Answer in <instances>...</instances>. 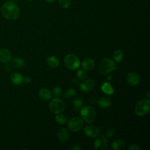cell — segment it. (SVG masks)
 <instances>
[{
	"instance_id": "cell-1",
	"label": "cell",
	"mask_w": 150,
	"mask_h": 150,
	"mask_svg": "<svg viewBox=\"0 0 150 150\" xmlns=\"http://www.w3.org/2000/svg\"><path fill=\"white\" fill-rule=\"evenodd\" d=\"M1 13L4 18L9 21H13L18 18L19 15V8L13 1L5 2L1 7Z\"/></svg>"
},
{
	"instance_id": "cell-2",
	"label": "cell",
	"mask_w": 150,
	"mask_h": 150,
	"mask_svg": "<svg viewBox=\"0 0 150 150\" xmlns=\"http://www.w3.org/2000/svg\"><path fill=\"white\" fill-rule=\"evenodd\" d=\"M117 69L115 63L114 61L110 59L105 58L100 62L98 66V71L101 74H105Z\"/></svg>"
},
{
	"instance_id": "cell-3",
	"label": "cell",
	"mask_w": 150,
	"mask_h": 150,
	"mask_svg": "<svg viewBox=\"0 0 150 150\" xmlns=\"http://www.w3.org/2000/svg\"><path fill=\"white\" fill-rule=\"evenodd\" d=\"M80 114L82 120L87 123H92L96 118V111L90 106L86 105L81 107L80 109Z\"/></svg>"
},
{
	"instance_id": "cell-4",
	"label": "cell",
	"mask_w": 150,
	"mask_h": 150,
	"mask_svg": "<svg viewBox=\"0 0 150 150\" xmlns=\"http://www.w3.org/2000/svg\"><path fill=\"white\" fill-rule=\"evenodd\" d=\"M149 110L150 101L146 99L141 100L137 103L135 107V112L139 116H143L148 114Z\"/></svg>"
},
{
	"instance_id": "cell-5",
	"label": "cell",
	"mask_w": 150,
	"mask_h": 150,
	"mask_svg": "<svg viewBox=\"0 0 150 150\" xmlns=\"http://www.w3.org/2000/svg\"><path fill=\"white\" fill-rule=\"evenodd\" d=\"M65 108V104L63 100L60 98H55L51 100L49 103V108L53 114H60L63 112Z\"/></svg>"
},
{
	"instance_id": "cell-6",
	"label": "cell",
	"mask_w": 150,
	"mask_h": 150,
	"mask_svg": "<svg viewBox=\"0 0 150 150\" xmlns=\"http://www.w3.org/2000/svg\"><path fill=\"white\" fill-rule=\"evenodd\" d=\"M64 64L66 66L71 70H75L80 66V60L74 54H69L64 57Z\"/></svg>"
},
{
	"instance_id": "cell-7",
	"label": "cell",
	"mask_w": 150,
	"mask_h": 150,
	"mask_svg": "<svg viewBox=\"0 0 150 150\" xmlns=\"http://www.w3.org/2000/svg\"><path fill=\"white\" fill-rule=\"evenodd\" d=\"M83 125V120L79 117H73L67 122L68 128L73 132L80 130Z\"/></svg>"
},
{
	"instance_id": "cell-8",
	"label": "cell",
	"mask_w": 150,
	"mask_h": 150,
	"mask_svg": "<svg viewBox=\"0 0 150 150\" xmlns=\"http://www.w3.org/2000/svg\"><path fill=\"white\" fill-rule=\"evenodd\" d=\"M96 150H106L108 148V141L104 136H100L96 138L94 143Z\"/></svg>"
},
{
	"instance_id": "cell-9",
	"label": "cell",
	"mask_w": 150,
	"mask_h": 150,
	"mask_svg": "<svg viewBox=\"0 0 150 150\" xmlns=\"http://www.w3.org/2000/svg\"><path fill=\"white\" fill-rule=\"evenodd\" d=\"M12 60V53L7 49H0V62L3 63H8Z\"/></svg>"
},
{
	"instance_id": "cell-10",
	"label": "cell",
	"mask_w": 150,
	"mask_h": 150,
	"mask_svg": "<svg viewBox=\"0 0 150 150\" xmlns=\"http://www.w3.org/2000/svg\"><path fill=\"white\" fill-rule=\"evenodd\" d=\"M84 134L88 137L94 138L98 135L99 133L98 128L94 125H87L84 128Z\"/></svg>"
},
{
	"instance_id": "cell-11",
	"label": "cell",
	"mask_w": 150,
	"mask_h": 150,
	"mask_svg": "<svg viewBox=\"0 0 150 150\" xmlns=\"http://www.w3.org/2000/svg\"><path fill=\"white\" fill-rule=\"evenodd\" d=\"M95 86V82L92 79H88L83 81L80 84V88L84 92H88L91 91Z\"/></svg>"
},
{
	"instance_id": "cell-12",
	"label": "cell",
	"mask_w": 150,
	"mask_h": 150,
	"mask_svg": "<svg viewBox=\"0 0 150 150\" xmlns=\"http://www.w3.org/2000/svg\"><path fill=\"white\" fill-rule=\"evenodd\" d=\"M127 81L129 84L136 86L139 84L140 77L139 75L135 73H129L127 76Z\"/></svg>"
},
{
	"instance_id": "cell-13",
	"label": "cell",
	"mask_w": 150,
	"mask_h": 150,
	"mask_svg": "<svg viewBox=\"0 0 150 150\" xmlns=\"http://www.w3.org/2000/svg\"><path fill=\"white\" fill-rule=\"evenodd\" d=\"M23 76L18 72H12L10 74L11 81L15 85H19L23 82Z\"/></svg>"
},
{
	"instance_id": "cell-14",
	"label": "cell",
	"mask_w": 150,
	"mask_h": 150,
	"mask_svg": "<svg viewBox=\"0 0 150 150\" xmlns=\"http://www.w3.org/2000/svg\"><path fill=\"white\" fill-rule=\"evenodd\" d=\"M57 137L60 141L65 142L69 137V131L66 128H62L58 131Z\"/></svg>"
},
{
	"instance_id": "cell-15",
	"label": "cell",
	"mask_w": 150,
	"mask_h": 150,
	"mask_svg": "<svg viewBox=\"0 0 150 150\" xmlns=\"http://www.w3.org/2000/svg\"><path fill=\"white\" fill-rule=\"evenodd\" d=\"M95 63L93 59L91 58H86L83 60L81 63V66L83 69L84 70H91L94 66Z\"/></svg>"
},
{
	"instance_id": "cell-16",
	"label": "cell",
	"mask_w": 150,
	"mask_h": 150,
	"mask_svg": "<svg viewBox=\"0 0 150 150\" xmlns=\"http://www.w3.org/2000/svg\"><path fill=\"white\" fill-rule=\"evenodd\" d=\"M39 97L43 100H49L52 97V93L47 88H42L39 91Z\"/></svg>"
},
{
	"instance_id": "cell-17",
	"label": "cell",
	"mask_w": 150,
	"mask_h": 150,
	"mask_svg": "<svg viewBox=\"0 0 150 150\" xmlns=\"http://www.w3.org/2000/svg\"><path fill=\"white\" fill-rule=\"evenodd\" d=\"M101 89L103 92L108 95H111L114 93V89L109 82L105 81L103 83L101 86Z\"/></svg>"
},
{
	"instance_id": "cell-18",
	"label": "cell",
	"mask_w": 150,
	"mask_h": 150,
	"mask_svg": "<svg viewBox=\"0 0 150 150\" xmlns=\"http://www.w3.org/2000/svg\"><path fill=\"white\" fill-rule=\"evenodd\" d=\"M111 100L108 97H101L98 101V105L101 108L108 107L111 104Z\"/></svg>"
},
{
	"instance_id": "cell-19",
	"label": "cell",
	"mask_w": 150,
	"mask_h": 150,
	"mask_svg": "<svg viewBox=\"0 0 150 150\" xmlns=\"http://www.w3.org/2000/svg\"><path fill=\"white\" fill-rule=\"evenodd\" d=\"M46 63L49 67L52 68H56L59 65V61L57 57L52 56L47 57L46 60Z\"/></svg>"
},
{
	"instance_id": "cell-20",
	"label": "cell",
	"mask_w": 150,
	"mask_h": 150,
	"mask_svg": "<svg viewBox=\"0 0 150 150\" xmlns=\"http://www.w3.org/2000/svg\"><path fill=\"white\" fill-rule=\"evenodd\" d=\"M111 146L114 150H120L125 147V142L122 139H115L111 142Z\"/></svg>"
},
{
	"instance_id": "cell-21",
	"label": "cell",
	"mask_w": 150,
	"mask_h": 150,
	"mask_svg": "<svg viewBox=\"0 0 150 150\" xmlns=\"http://www.w3.org/2000/svg\"><path fill=\"white\" fill-rule=\"evenodd\" d=\"M25 63L24 60L20 57H15L12 60V65L16 69H21L24 67Z\"/></svg>"
},
{
	"instance_id": "cell-22",
	"label": "cell",
	"mask_w": 150,
	"mask_h": 150,
	"mask_svg": "<svg viewBox=\"0 0 150 150\" xmlns=\"http://www.w3.org/2000/svg\"><path fill=\"white\" fill-rule=\"evenodd\" d=\"M114 60L117 62L120 63L123 59V52L120 49H116L112 54Z\"/></svg>"
},
{
	"instance_id": "cell-23",
	"label": "cell",
	"mask_w": 150,
	"mask_h": 150,
	"mask_svg": "<svg viewBox=\"0 0 150 150\" xmlns=\"http://www.w3.org/2000/svg\"><path fill=\"white\" fill-rule=\"evenodd\" d=\"M73 108L74 110L76 111L80 110L81 108L82 105H83V101L81 98H76L74 99L73 102Z\"/></svg>"
},
{
	"instance_id": "cell-24",
	"label": "cell",
	"mask_w": 150,
	"mask_h": 150,
	"mask_svg": "<svg viewBox=\"0 0 150 150\" xmlns=\"http://www.w3.org/2000/svg\"><path fill=\"white\" fill-rule=\"evenodd\" d=\"M55 120L57 123L60 125H64L67 122L66 117L63 114H61L60 113L57 114V115H56Z\"/></svg>"
},
{
	"instance_id": "cell-25",
	"label": "cell",
	"mask_w": 150,
	"mask_h": 150,
	"mask_svg": "<svg viewBox=\"0 0 150 150\" xmlns=\"http://www.w3.org/2000/svg\"><path fill=\"white\" fill-rule=\"evenodd\" d=\"M76 94V91L74 88H70L66 90L63 93V97L65 98H69L73 97Z\"/></svg>"
},
{
	"instance_id": "cell-26",
	"label": "cell",
	"mask_w": 150,
	"mask_h": 150,
	"mask_svg": "<svg viewBox=\"0 0 150 150\" xmlns=\"http://www.w3.org/2000/svg\"><path fill=\"white\" fill-rule=\"evenodd\" d=\"M60 6L64 9L68 8L71 4V0H58Z\"/></svg>"
},
{
	"instance_id": "cell-27",
	"label": "cell",
	"mask_w": 150,
	"mask_h": 150,
	"mask_svg": "<svg viewBox=\"0 0 150 150\" xmlns=\"http://www.w3.org/2000/svg\"><path fill=\"white\" fill-rule=\"evenodd\" d=\"M76 75H77V77L79 79H81V80H84L87 77V73L86 72L83 70H79L77 71V73H76Z\"/></svg>"
},
{
	"instance_id": "cell-28",
	"label": "cell",
	"mask_w": 150,
	"mask_h": 150,
	"mask_svg": "<svg viewBox=\"0 0 150 150\" xmlns=\"http://www.w3.org/2000/svg\"><path fill=\"white\" fill-rule=\"evenodd\" d=\"M62 93L61 88L59 86H55L53 88V94L55 97H59Z\"/></svg>"
},
{
	"instance_id": "cell-29",
	"label": "cell",
	"mask_w": 150,
	"mask_h": 150,
	"mask_svg": "<svg viewBox=\"0 0 150 150\" xmlns=\"http://www.w3.org/2000/svg\"><path fill=\"white\" fill-rule=\"evenodd\" d=\"M114 134H115V131L112 128H108L105 132L106 136L108 138H112L114 135Z\"/></svg>"
},
{
	"instance_id": "cell-30",
	"label": "cell",
	"mask_w": 150,
	"mask_h": 150,
	"mask_svg": "<svg viewBox=\"0 0 150 150\" xmlns=\"http://www.w3.org/2000/svg\"><path fill=\"white\" fill-rule=\"evenodd\" d=\"M141 149V147H139L138 145H136V144L131 145L128 148L129 150H139Z\"/></svg>"
},
{
	"instance_id": "cell-31",
	"label": "cell",
	"mask_w": 150,
	"mask_h": 150,
	"mask_svg": "<svg viewBox=\"0 0 150 150\" xmlns=\"http://www.w3.org/2000/svg\"><path fill=\"white\" fill-rule=\"evenodd\" d=\"M70 149L71 150H81V148L80 147V145H77V144H76V145H72L70 148Z\"/></svg>"
},
{
	"instance_id": "cell-32",
	"label": "cell",
	"mask_w": 150,
	"mask_h": 150,
	"mask_svg": "<svg viewBox=\"0 0 150 150\" xmlns=\"http://www.w3.org/2000/svg\"><path fill=\"white\" fill-rule=\"evenodd\" d=\"M23 82H24L26 84H28V83H29L30 82V77L26 76V77H25L23 78Z\"/></svg>"
},
{
	"instance_id": "cell-33",
	"label": "cell",
	"mask_w": 150,
	"mask_h": 150,
	"mask_svg": "<svg viewBox=\"0 0 150 150\" xmlns=\"http://www.w3.org/2000/svg\"><path fill=\"white\" fill-rule=\"evenodd\" d=\"M149 92H147L146 94H145V97L148 98V100H149Z\"/></svg>"
},
{
	"instance_id": "cell-34",
	"label": "cell",
	"mask_w": 150,
	"mask_h": 150,
	"mask_svg": "<svg viewBox=\"0 0 150 150\" xmlns=\"http://www.w3.org/2000/svg\"><path fill=\"white\" fill-rule=\"evenodd\" d=\"M47 2H49V3H53V2H54L56 0H46Z\"/></svg>"
},
{
	"instance_id": "cell-35",
	"label": "cell",
	"mask_w": 150,
	"mask_h": 150,
	"mask_svg": "<svg viewBox=\"0 0 150 150\" xmlns=\"http://www.w3.org/2000/svg\"><path fill=\"white\" fill-rule=\"evenodd\" d=\"M13 1H19V0H13Z\"/></svg>"
},
{
	"instance_id": "cell-36",
	"label": "cell",
	"mask_w": 150,
	"mask_h": 150,
	"mask_svg": "<svg viewBox=\"0 0 150 150\" xmlns=\"http://www.w3.org/2000/svg\"><path fill=\"white\" fill-rule=\"evenodd\" d=\"M27 1H32V0H27Z\"/></svg>"
}]
</instances>
